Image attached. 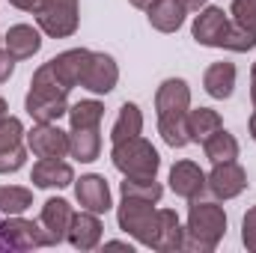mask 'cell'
<instances>
[{"instance_id": "cb8c5ba5", "label": "cell", "mask_w": 256, "mask_h": 253, "mask_svg": "<svg viewBox=\"0 0 256 253\" xmlns=\"http://www.w3.org/2000/svg\"><path fill=\"white\" fill-rule=\"evenodd\" d=\"M143 110L137 102H126L120 110H116V120L110 126V143H120V140H128V137H140L143 134Z\"/></svg>"}, {"instance_id": "30bf717a", "label": "cell", "mask_w": 256, "mask_h": 253, "mask_svg": "<svg viewBox=\"0 0 256 253\" xmlns=\"http://www.w3.org/2000/svg\"><path fill=\"white\" fill-rule=\"evenodd\" d=\"M24 140L36 158H68V131L57 122H33Z\"/></svg>"}, {"instance_id": "4fadbf2b", "label": "cell", "mask_w": 256, "mask_h": 253, "mask_svg": "<svg viewBox=\"0 0 256 253\" xmlns=\"http://www.w3.org/2000/svg\"><path fill=\"white\" fill-rule=\"evenodd\" d=\"M90 60H92V51H90V48H68V51H60L57 57H51L48 63H51V68H54L57 80L72 92L74 86H84Z\"/></svg>"}, {"instance_id": "836d02e7", "label": "cell", "mask_w": 256, "mask_h": 253, "mask_svg": "<svg viewBox=\"0 0 256 253\" xmlns=\"http://www.w3.org/2000/svg\"><path fill=\"white\" fill-rule=\"evenodd\" d=\"M15 63H18V60H15L6 48H0V86H3V84L15 74Z\"/></svg>"}, {"instance_id": "d6986e66", "label": "cell", "mask_w": 256, "mask_h": 253, "mask_svg": "<svg viewBox=\"0 0 256 253\" xmlns=\"http://www.w3.org/2000/svg\"><path fill=\"white\" fill-rule=\"evenodd\" d=\"M42 30L33 27V24H12L6 33H3V48L21 63V60H33L39 51H42Z\"/></svg>"}, {"instance_id": "5bb4252c", "label": "cell", "mask_w": 256, "mask_h": 253, "mask_svg": "<svg viewBox=\"0 0 256 253\" xmlns=\"http://www.w3.org/2000/svg\"><path fill=\"white\" fill-rule=\"evenodd\" d=\"M102 238H104V224H102V214H96V212H86V208H80V212H74V218H72V226H68V232H66V242L74 248V250H96L98 244H102Z\"/></svg>"}, {"instance_id": "d6a6232c", "label": "cell", "mask_w": 256, "mask_h": 253, "mask_svg": "<svg viewBox=\"0 0 256 253\" xmlns=\"http://www.w3.org/2000/svg\"><path fill=\"white\" fill-rule=\"evenodd\" d=\"M242 244L250 253H256V206H250L242 218Z\"/></svg>"}, {"instance_id": "4dcf8cb0", "label": "cell", "mask_w": 256, "mask_h": 253, "mask_svg": "<svg viewBox=\"0 0 256 253\" xmlns=\"http://www.w3.org/2000/svg\"><path fill=\"white\" fill-rule=\"evenodd\" d=\"M254 48H256V33L232 21V24H230V30H226V36H224V45H220V51L248 54V51H254Z\"/></svg>"}, {"instance_id": "60d3db41", "label": "cell", "mask_w": 256, "mask_h": 253, "mask_svg": "<svg viewBox=\"0 0 256 253\" xmlns=\"http://www.w3.org/2000/svg\"><path fill=\"white\" fill-rule=\"evenodd\" d=\"M250 102H254V110H256V84H250Z\"/></svg>"}, {"instance_id": "ba28073f", "label": "cell", "mask_w": 256, "mask_h": 253, "mask_svg": "<svg viewBox=\"0 0 256 253\" xmlns=\"http://www.w3.org/2000/svg\"><path fill=\"white\" fill-rule=\"evenodd\" d=\"M232 18L224 6H202L196 15H194V24H191V36L196 45L202 48H220L224 45V36L230 30Z\"/></svg>"}, {"instance_id": "8992f818", "label": "cell", "mask_w": 256, "mask_h": 253, "mask_svg": "<svg viewBox=\"0 0 256 253\" xmlns=\"http://www.w3.org/2000/svg\"><path fill=\"white\" fill-rule=\"evenodd\" d=\"M27 128L18 116H3L0 120V176H12L27 164V140H24Z\"/></svg>"}, {"instance_id": "7a4b0ae2", "label": "cell", "mask_w": 256, "mask_h": 253, "mask_svg": "<svg viewBox=\"0 0 256 253\" xmlns=\"http://www.w3.org/2000/svg\"><path fill=\"white\" fill-rule=\"evenodd\" d=\"M110 164L116 167V173H122L128 179H158L161 155L152 146V140L140 134V137L110 143Z\"/></svg>"}, {"instance_id": "3957f363", "label": "cell", "mask_w": 256, "mask_h": 253, "mask_svg": "<svg viewBox=\"0 0 256 253\" xmlns=\"http://www.w3.org/2000/svg\"><path fill=\"white\" fill-rule=\"evenodd\" d=\"M158 202L149 200H137V196H122L116 206V226L126 232L128 238H134L143 248H152L155 232H158Z\"/></svg>"}, {"instance_id": "ac0fdd59", "label": "cell", "mask_w": 256, "mask_h": 253, "mask_svg": "<svg viewBox=\"0 0 256 253\" xmlns=\"http://www.w3.org/2000/svg\"><path fill=\"white\" fill-rule=\"evenodd\" d=\"M191 110V86L185 78H167L155 90V114H188Z\"/></svg>"}, {"instance_id": "7402d4cb", "label": "cell", "mask_w": 256, "mask_h": 253, "mask_svg": "<svg viewBox=\"0 0 256 253\" xmlns=\"http://www.w3.org/2000/svg\"><path fill=\"white\" fill-rule=\"evenodd\" d=\"M146 18H149V27L158 30V33H179L185 27V6L179 0H155L149 9H146Z\"/></svg>"}, {"instance_id": "1f68e13d", "label": "cell", "mask_w": 256, "mask_h": 253, "mask_svg": "<svg viewBox=\"0 0 256 253\" xmlns=\"http://www.w3.org/2000/svg\"><path fill=\"white\" fill-rule=\"evenodd\" d=\"M230 18L256 33V0H232L230 3Z\"/></svg>"}, {"instance_id": "f546056e", "label": "cell", "mask_w": 256, "mask_h": 253, "mask_svg": "<svg viewBox=\"0 0 256 253\" xmlns=\"http://www.w3.org/2000/svg\"><path fill=\"white\" fill-rule=\"evenodd\" d=\"M120 196H137V200L161 202L164 185H161L158 179H128V176H122V182H120Z\"/></svg>"}, {"instance_id": "603a6c76", "label": "cell", "mask_w": 256, "mask_h": 253, "mask_svg": "<svg viewBox=\"0 0 256 253\" xmlns=\"http://www.w3.org/2000/svg\"><path fill=\"white\" fill-rule=\"evenodd\" d=\"M68 158L92 164L102 158V128H68Z\"/></svg>"}, {"instance_id": "74e56055", "label": "cell", "mask_w": 256, "mask_h": 253, "mask_svg": "<svg viewBox=\"0 0 256 253\" xmlns=\"http://www.w3.org/2000/svg\"><path fill=\"white\" fill-rule=\"evenodd\" d=\"M128 3H131L134 9H143V12H146V9H149V6H152L155 0H128Z\"/></svg>"}, {"instance_id": "7bdbcfd3", "label": "cell", "mask_w": 256, "mask_h": 253, "mask_svg": "<svg viewBox=\"0 0 256 253\" xmlns=\"http://www.w3.org/2000/svg\"><path fill=\"white\" fill-rule=\"evenodd\" d=\"M0 48H3V36H0Z\"/></svg>"}, {"instance_id": "484cf974", "label": "cell", "mask_w": 256, "mask_h": 253, "mask_svg": "<svg viewBox=\"0 0 256 253\" xmlns=\"http://www.w3.org/2000/svg\"><path fill=\"white\" fill-rule=\"evenodd\" d=\"M158 134L170 149H185L191 143V131H188V114H167L158 116Z\"/></svg>"}, {"instance_id": "6da1fadb", "label": "cell", "mask_w": 256, "mask_h": 253, "mask_svg": "<svg viewBox=\"0 0 256 253\" xmlns=\"http://www.w3.org/2000/svg\"><path fill=\"white\" fill-rule=\"evenodd\" d=\"M226 212L220 200H191L185 218V248L191 253H214L226 236Z\"/></svg>"}, {"instance_id": "2e32d148", "label": "cell", "mask_w": 256, "mask_h": 253, "mask_svg": "<svg viewBox=\"0 0 256 253\" xmlns=\"http://www.w3.org/2000/svg\"><path fill=\"white\" fill-rule=\"evenodd\" d=\"M116 84H120V63L104 51H92V60L84 78V90H90L92 96H110Z\"/></svg>"}, {"instance_id": "44dd1931", "label": "cell", "mask_w": 256, "mask_h": 253, "mask_svg": "<svg viewBox=\"0 0 256 253\" xmlns=\"http://www.w3.org/2000/svg\"><path fill=\"white\" fill-rule=\"evenodd\" d=\"M236 80H238V68H236V63H230V60L212 63L206 72H202V90H206L212 98H218V102L232 98Z\"/></svg>"}, {"instance_id": "d590c367", "label": "cell", "mask_w": 256, "mask_h": 253, "mask_svg": "<svg viewBox=\"0 0 256 253\" xmlns=\"http://www.w3.org/2000/svg\"><path fill=\"white\" fill-rule=\"evenodd\" d=\"M179 3L185 6V12H188V15H196L202 6H208V0H179Z\"/></svg>"}, {"instance_id": "9c48e42d", "label": "cell", "mask_w": 256, "mask_h": 253, "mask_svg": "<svg viewBox=\"0 0 256 253\" xmlns=\"http://www.w3.org/2000/svg\"><path fill=\"white\" fill-rule=\"evenodd\" d=\"M208 176V194L220 202L226 200H236L248 190V170L238 164V161H224V164H212V170L206 173Z\"/></svg>"}, {"instance_id": "4316f807", "label": "cell", "mask_w": 256, "mask_h": 253, "mask_svg": "<svg viewBox=\"0 0 256 253\" xmlns=\"http://www.w3.org/2000/svg\"><path fill=\"white\" fill-rule=\"evenodd\" d=\"M68 128H102L104 120V104L98 98H80L68 104Z\"/></svg>"}, {"instance_id": "d4e9b609", "label": "cell", "mask_w": 256, "mask_h": 253, "mask_svg": "<svg viewBox=\"0 0 256 253\" xmlns=\"http://www.w3.org/2000/svg\"><path fill=\"white\" fill-rule=\"evenodd\" d=\"M202 155H206L212 164L238 161V155H242V146H238L236 134H230L226 128H218L212 137H206V140H202Z\"/></svg>"}, {"instance_id": "8fae6325", "label": "cell", "mask_w": 256, "mask_h": 253, "mask_svg": "<svg viewBox=\"0 0 256 253\" xmlns=\"http://www.w3.org/2000/svg\"><path fill=\"white\" fill-rule=\"evenodd\" d=\"M74 200L80 208L96 214H108L114 208V194L102 173H84L80 179H74Z\"/></svg>"}, {"instance_id": "83f0119b", "label": "cell", "mask_w": 256, "mask_h": 253, "mask_svg": "<svg viewBox=\"0 0 256 253\" xmlns=\"http://www.w3.org/2000/svg\"><path fill=\"white\" fill-rule=\"evenodd\" d=\"M218 128H224V120L214 108H191L188 110V131H191V143H202L206 137H212Z\"/></svg>"}, {"instance_id": "5b68a950", "label": "cell", "mask_w": 256, "mask_h": 253, "mask_svg": "<svg viewBox=\"0 0 256 253\" xmlns=\"http://www.w3.org/2000/svg\"><path fill=\"white\" fill-rule=\"evenodd\" d=\"M36 27L48 39H68L80 27V0H45L36 12Z\"/></svg>"}, {"instance_id": "8d00e7d4", "label": "cell", "mask_w": 256, "mask_h": 253, "mask_svg": "<svg viewBox=\"0 0 256 253\" xmlns=\"http://www.w3.org/2000/svg\"><path fill=\"white\" fill-rule=\"evenodd\" d=\"M104 248H122V250H134V244H131V242H104Z\"/></svg>"}, {"instance_id": "b9f144b4", "label": "cell", "mask_w": 256, "mask_h": 253, "mask_svg": "<svg viewBox=\"0 0 256 253\" xmlns=\"http://www.w3.org/2000/svg\"><path fill=\"white\" fill-rule=\"evenodd\" d=\"M250 84H256V63H254V68H250Z\"/></svg>"}, {"instance_id": "7c38bea8", "label": "cell", "mask_w": 256, "mask_h": 253, "mask_svg": "<svg viewBox=\"0 0 256 253\" xmlns=\"http://www.w3.org/2000/svg\"><path fill=\"white\" fill-rule=\"evenodd\" d=\"M170 190L176 194V196H182V200H200L206 190H208V176H206V170L196 164V161H176L173 167H170Z\"/></svg>"}, {"instance_id": "52a82bcc", "label": "cell", "mask_w": 256, "mask_h": 253, "mask_svg": "<svg viewBox=\"0 0 256 253\" xmlns=\"http://www.w3.org/2000/svg\"><path fill=\"white\" fill-rule=\"evenodd\" d=\"M24 110L33 122H60L68 114V92L60 86H30Z\"/></svg>"}, {"instance_id": "ffe728a7", "label": "cell", "mask_w": 256, "mask_h": 253, "mask_svg": "<svg viewBox=\"0 0 256 253\" xmlns=\"http://www.w3.org/2000/svg\"><path fill=\"white\" fill-rule=\"evenodd\" d=\"M185 248V226L173 208H158V232L149 250L158 253H179Z\"/></svg>"}, {"instance_id": "e0dca14e", "label": "cell", "mask_w": 256, "mask_h": 253, "mask_svg": "<svg viewBox=\"0 0 256 253\" xmlns=\"http://www.w3.org/2000/svg\"><path fill=\"white\" fill-rule=\"evenodd\" d=\"M72 218H74V206L63 200V196H48L42 202V212H39V224L45 226L51 244H63L66 232L72 226Z\"/></svg>"}, {"instance_id": "f35d334b", "label": "cell", "mask_w": 256, "mask_h": 253, "mask_svg": "<svg viewBox=\"0 0 256 253\" xmlns=\"http://www.w3.org/2000/svg\"><path fill=\"white\" fill-rule=\"evenodd\" d=\"M248 131H250V137H254V143H256V110L250 114V120H248Z\"/></svg>"}, {"instance_id": "f1b7e54d", "label": "cell", "mask_w": 256, "mask_h": 253, "mask_svg": "<svg viewBox=\"0 0 256 253\" xmlns=\"http://www.w3.org/2000/svg\"><path fill=\"white\" fill-rule=\"evenodd\" d=\"M33 206V190L24 185H0V214H24Z\"/></svg>"}, {"instance_id": "9a60e30c", "label": "cell", "mask_w": 256, "mask_h": 253, "mask_svg": "<svg viewBox=\"0 0 256 253\" xmlns=\"http://www.w3.org/2000/svg\"><path fill=\"white\" fill-rule=\"evenodd\" d=\"M74 167L66 158H39L30 170V182L33 188L42 190H63L68 185H74Z\"/></svg>"}, {"instance_id": "e575fe53", "label": "cell", "mask_w": 256, "mask_h": 253, "mask_svg": "<svg viewBox=\"0 0 256 253\" xmlns=\"http://www.w3.org/2000/svg\"><path fill=\"white\" fill-rule=\"evenodd\" d=\"M9 6H15V9H21V12H30V15H36V12L45 6V0H9Z\"/></svg>"}, {"instance_id": "277c9868", "label": "cell", "mask_w": 256, "mask_h": 253, "mask_svg": "<svg viewBox=\"0 0 256 253\" xmlns=\"http://www.w3.org/2000/svg\"><path fill=\"white\" fill-rule=\"evenodd\" d=\"M33 248H54L45 226L39 220H27L21 214H3L0 250H33Z\"/></svg>"}, {"instance_id": "ab89813d", "label": "cell", "mask_w": 256, "mask_h": 253, "mask_svg": "<svg viewBox=\"0 0 256 253\" xmlns=\"http://www.w3.org/2000/svg\"><path fill=\"white\" fill-rule=\"evenodd\" d=\"M3 116H9V102L0 96V120H3Z\"/></svg>"}]
</instances>
